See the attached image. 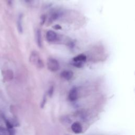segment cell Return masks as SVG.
Masks as SVG:
<instances>
[{
  "mask_svg": "<svg viewBox=\"0 0 135 135\" xmlns=\"http://www.w3.org/2000/svg\"><path fill=\"white\" fill-rule=\"evenodd\" d=\"M30 61L32 64L36 65L37 68H41L43 67V63L40 59L38 54L37 52H33L32 53L30 57Z\"/></svg>",
  "mask_w": 135,
  "mask_h": 135,
  "instance_id": "1",
  "label": "cell"
},
{
  "mask_svg": "<svg viewBox=\"0 0 135 135\" xmlns=\"http://www.w3.org/2000/svg\"><path fill=\"white\" fill-rule=\"evenodd\" d=\"M47 66L48 69L52 72L57 71L60 67L58 61L53 58H49L47 62Z\"/></svg>",
  "mask_w": 135,
  "mask_h": 135,
  "instance_id": "2",
  "label": "cell"
},
{
  "mask_svg": "<svg viewBox=\"0 0 135 135\" xmlns=\"http://www.w3.org/2000/svg\"><path fill=\"white\" fill-rule=\"evenodd\" d=\"M86 57L83 54H80L75 56L73 59L72 64L77 68H81L83 66V63L85 62Z\"/></svg>",
  "mask_w": 135,
  "mask_h": 135,
  "instance_id": "3",
  "label": "cell"
},
{
  "mask_svg": "<svg viewBox=\"0 0 135 135\" xmlns=\"http://www.w3.org/2000/svg\"><path fill=\"white\" fill-rule=\"evenodd\" d=\"M71 129L73 132L78 134L82 131V127L79 122H75L72 124Z\"/></svg>",
  "mask_w": 135,
  "mask_h": 135,
  "instance_id": "4",
  "label": "cell"
},
{
  "mask_svg": "<svg viewBox=\"0 0 135 135\" xmlns=\"http://www.w3.org/2000/svg\"><path fill=\"white\" fill-rule=\"evenodd\" d=\"M78 91L76 88H73L71 89L69 93V99L71 101H74L78 98Z\"/></svg>",
  "mask_w": 135,
  "mask_h": 135,
  "instance_id": "5",
  "label": "cell"
},
{
  "mask_svg": "<svg viewBox=\"0 0 135 135\" xmlns=\"http://www.w3.org/2000/svg\"><path fill=\"white\" fill-rule=\"evenodd\" d=\"M73 72L70 70H64L62 71L61 73V76L66 80H70L73 77Z\"/></svg>",
  "mask_w": 135,
  "mask_h": 135,
  "instance_id": "6",
  "label": "cell"
},
{
  "mask_svg": "<svg viewBox=\"0 0 135 135\" xmlns=\"http://www.w3.org/2000/svg\"><path fill=\"white\" fill-rule=\"evenodd\" d=\"M46 37L48 41L53 42L54 41L57 37V35L53 31H48L46 34Z\"/></svg>",
  "mask_w": 135,
  "mask_h": 135,
  "instance_id": "7",
  "label": "cell"
},
{
  "mask_svg": "<svg viewBox=\"0 0 135 135\" xmlns=\"http://www.w3.org/2000/svg\"><path fill=\"white\" fill-rule=\"evenodd\" d=\"M36 39L37 45L39 47L42 46V38H41V32L40 30H37L36 33Z\"/></svg>",
  "mask_w": 135,
  "mask_h": 135,
  "instance_id": "8",
  "label": "cell"
},
{
  "mask_svg": "<svg viewBox=\"0 0 135 135\" xmlns=\"http://www.w3.org/2000/svg\"><path fill=\"white\" fill-rule=\"evenodd\" d=\"M17 29L20 33H22L23 32V27H22V15L20 14L18 16L17 20Z\"/></svg>",
  "mask_w": 135,
  "mask_h": 135,
  "instance_id": "9",
  "label": "cell"
},
{
  "mask_svg": "<svg viewBox=\"0 0 135 135\" xmlns=\"http://www.w3.org/2000/svg\"><path fill=\"white\" fill-rule=\"evenodd\" d=\"M0 135H9L8 129L7 128L0 127Z\"/></svg>",
  "mask_w": 135,
  "mask_h": 135,
  "instance_id": "10",
  "label": "cell"
},
{
  "mask_svg": "<svg viewBox=\"0 0 135 135\" xmlns=\"http://www.w3.org/2000/svg\"><path fill=\"white\" fill-rule=\"evenodd\" d=\"M59 15H60V14L59 13H57V12H54L53 13H52L51 14L50 20H51V21H54V20H55L56 18H57L59 17Z\"/></svg>",
  "mask_w": 135,
  "mask_h": 135,
  "instance_id": "11",
  "label": "cell"
},
{
  "mask_svg": "<svg viewBox=\"0 0 135 135\" xmlns=\"http://www.w3.org/2000/svg\"><path fill=\"white\" fill-rule=\"evenodd\" d=\"M53 90H54V89H53V86H52V87H51L50 88V89L49 90V94L50 97L52 96V94L53 93Z\"/></svg>",
  "mask_w": 135,
  "mask_h": 135,
  "instance_id": "12",
  "label": "cell"
},
{
  "mask_svg": "<svg viewBox=\"0 0 135 135\" xmlns=\"http://www.w3.org/2000/svg\"><path fill=\"white\" fill-rule=\"evenodd\" d=\"M45 101H46V99H45V98L44 97V99H43V101H42V104H41V107H43L44 105L45 104Z\"/></svg>",
  "mask_w": 135,
  "mask_h": 135,
  "instance_id": "13",
  "label": "cell"
},
{
  "mask_svg": "<svg viewBox=\"0 0 135 135\" xmlns=\"http://www.w3.org/2000/svg\"><path fill=\"white\" fill-rule=\"evenodd\" d=\"M54 28L57 29V30H58V29H61V27L60 26L58 25H56L54 26Z\"/></svg>",
  "mask_w": 135,
  "mask_h": 135,
  "instance_id": "14",
  "label": "cell"
},
{
  "mask_svg": "<svg viewBox=\"0 0 135 135\" xmlns=\"http://www.w3.org/2000/svg\"><path fill=\"white\" fill-rule=\"evenodd\" d=\"M24 1L27 3H30L33 1V0H24Z\"/></svg>",
  "mask_w": 135,
  "mask_h": 135,
  "instance_id": "15",
  "label": "cell"
}]
</instances>
